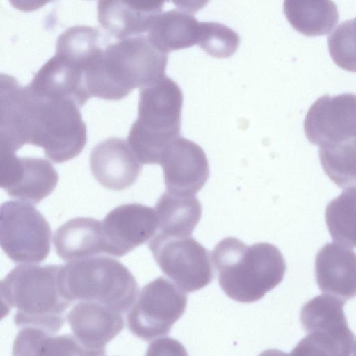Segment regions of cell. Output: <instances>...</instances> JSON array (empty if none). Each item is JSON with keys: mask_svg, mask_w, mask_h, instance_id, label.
Wrapping results in <instances>:
<instances>
[{"mask_svg": "<svg viewBox=\"0 0 356 356\" xmlns=\"http://www.w3.org/2000/svg\"><path fill=\"white\" fill-rule=\"evenodd\" d=\"M79 108L71 99L40 94L1 74V152L15 153L31 144L57 163L76 157L87 141Z\"/></svg>", "mask_w": 356, "mask_h": 356, "instance_id": "6da1fadb", "label": "cell"}, {"mask_svg": "<svg viewBox=\"0 0 356 356\" xmlns=\"http://www.w3.org/2000/svg\"><path fill=\"white\" fill-rule=\"evenodd\" d=\"M168 53L147 35H138L109 43L85 68L90 97L119 100L136 88L148 86L165 76Z\"/></svg>", "mask_w": 356, "mask_h": 356, "instance_id": "7a4b0ae2", "label": "cell"}, {"mask_svg": "<svg viewBox=\"0 0 356 356\" xmlns=\"http://www.w3.org/2000/svg\"><path fill=\"white\" fill-rule=\"evenodd\" d=\"M61 266L24 264L15 266L1 280V304L7 312L16 309L13 319L17 326L55 334L64 325L65 311L72 302L60 288Z\"/></svg>", "mask_w": 356, "mask_h": 356, "instance_id": "3957f363", "label": "cell"}, {"mask_svg": "<svg viewBox=\"0 0 356 356\" xmlns=\"http://www.w3.org/2000/svg\"><path fill=\"white\" fill-rule=\"evenodd\" d=\"M211 257L222 291L234 300L244 303L259 300L277 286L286 268L282 254L275 245H247L234 237L218 242Z\"/></svg>", "mask_w": 356, "mask_h": 356, "instance_id": "277c9868", "label": "cell"}, {"mask_svg": "<svg viewBox=\"0 0 356 356\" xmlns=\"http://www.w3.org/2000/svg\"><path fill=\"white\" fill-rule=\"evenodd\" d=\"M183 99L179 86L166 76L140 89L138 115L127 142L142 164H159L179 137Z\"/></svg>", "mask_w": 356, "mask_h": 356, "instance_id": "5b68a950", "label": "cell"}, {"mask_svg": "<svg viewBox=\"0 0 356 356\" xmlns=\"http://www.w3.org/2000/svg\"><path fill=\"white\" fill-rule=\"evenodd\" d=\"M60 288L72 303L92 301L119 312H128L138 294V286L129 270L118 260L94 256L62 265Z\"/></svg>", "mask_w": 356, "mask_h": 356, "instance_id": "8992f818", "label": "cell"}, {"mask_svg": "<svg viewBox=\"0 0 356 356\" xmlns=\"http://www.w3.org/2000/svg\"><path fill=\"white\" fill-rule=\"evenodd\" d=\"M344 303L345 300L327 293L306 302L300 318L307 335L299 342L293 353L351 355L355 337L346 319Z\"/></svg>", "mask_w": 356, "mask_h": 356, "instance_id": "52a82bcc", "label": "cell"}, {"mask_svg": "<svg viewBox=\"0 0 356 356\" xmlns=\"http://www.w3.org/2000/svg\"><path fill=\"white\" fill-rule=\"evenodd\" d=\"M49 222L33 204L4 202L0 209V243L6 254L18 264H38L51 248Z\"/></svg>", "mask_w": 356, "mask_h": 356, "instance_id": "ba28073f", "label": "cell"}, {"mask_svg": "<svg viewBox=\"0 0 356 356\" xmlns=\"http://www.w3.org/2000/svg\"><path fill=\"white\" fill-rule=\"evenodd\" d=\"M149 248L162 272L185 292L200 290L213 279L211 255L191 236H170L158 232Z\"/></svg>", "mask_w": 356, "mask_h": 356, "instance_id": "9c48e42d", "label": "cell"}, {"mask_svg": "<svg viewBox=\"0 0 356 356\" xmlns=\"http://www.w3.org/2000/svg\"><path fill=\"white\" fill-rule=\"evenodd\" d=\"M186 292L172 281L159 277L147 284L127 315V327L133 334L151 341L168 334L184 314Z\"/></svg>", "mask_w": 356, "mask_h": 356, "instance_id": "30bf717a", "label": "cell"}, {"mask_svg": "<svg viewBox=\"0 0 356 356\" xmlns=\"http://www.w3.org/2000/svg\"><path fill=\"white\" fill-rule=\"evenodd\" d=\"M308 140L320 147L356 137V95H325L309 108L304 121Z\"/></svg>", "mask_w": 356, "mask_h": 356, "instance_id": "8fae6325", "label": "cell"}, {"mask_svg": "<svg viewBox=\"0 0 356 356\" xmlns=\"http://www.w3.org/2000/svg\"><path fill=\"white\" fill-rule=\"evenodd\" d=\"M0 180L1 188L9 196L36 204L54 190L58 175L45 159L1 152Z\"/></svg>", "mask_w": 356, "mask_h": 356, "instance_id": "7c38bea8", "label": "cell"}, {"mask_svg": "<svg viewBox=\"0 0 356 356\" xmlns=\"http://www.w3.org/2000/svg\"><path fill=\"white\" fill-rule=\"evenodd\" d=\"M106 254L122 257L152 238L158 230L155 209L139 203L120 205L102 220Z\"/></svg>", "mask_w": 356, "mask_h": 356, "instance_id": "4fadbf2b", "label": "cell"}, {"mask_svg": "<svg viewBox=\"0 0 356 356\" xmlns=\"http://www.w3.org/2000/svg\"><path fill=\"white\" fill-rule=\"evenodd\" d=\"M159 165L166 190L177 194L195 195L209 177V162L203 149L180 136L168 146Z\"/></svg>", "mask_w": 356, "mask_h": 356, "instance_id": "5bb4252c", "label": "cell"}, {"mask_svg": "<svg viewBox=\"0 0 356 356\" xmlns=\"http://www.w3.org/2000/svg\"><path fill=\"white\" fill-rule=\"evenodd\" d=\"M76 340L88 355H104L106 345L124 328L121 312L92 301H79L67 314Z\"/></svg>", "mask_w": 356, "mask_h": 356, "instance_id": "9a60e30c", "label": "cell"}, {"mask_svg": "<svg viewBox=\"0 0 356 356\" xmlns=\"http://www.w3.org/2000/svg\"><path fill=\"white\" fill-rule=\"evenodd\" d=\"M36 72L29 86L51 97L69 99L80 108L90 97L86 90L84 67L86 60L61 49Z\"/></svg>", "mask_w": 356, "mask_h": 356, "instance_id": "2e32d148", "label": "cell"}, {"mask_svg": "<svg viewBox=\"0 0 356 356\" xmlns=\"http://www.w3.org/2000/svg\"><path fill=\"white\" fill-rule=\"evenodd\" d=\"M90 166L95 179L106 188L121 191L135 183L142 163L128 142L108 138L97 143L90 155Z\"/></svg>", "mask_w": 356, "mask_h": 356, "instance_id": "e0dca14e", "label": "cell"}, {"mask_svg": "<svg viewBox=\"0 0 356 356\" xmlns=\"http://www.w3.org/2000/svg\"><path fill=\"white\" fill-rule=\"evenodd\" d=\"M167 0H98L97 19L118 40L142 35L161 13Z\"/></svg>", "mask_w": 356, "mask_h": 356, "instance_id": "ac0fdd59", "label": "cell"}, {"mask_svg": "<svg viewBox=\"0 0 356 356\" xmlns=\"http://www.w3.org/2000/svg\"><path fill=\"white\" fill-rule=\"evenodd\" d=\"M315 276L320 290L343 300L356 296V254L348 247L328 243L316 256Z\"/></svg>", "mask_w": 356, "mask_h": 356, "instance_id": "d6986e66", "label": "cell"}, {"mask_svg": "<svg viewBox=\"0 0 356 356\" xmlns=\"http://www.w3.org/2000/svg\"><path fill=\"white\" fill-rule=\"evenodd\" d=\"M53 243L58 256L66 262L106 254L102 221L92 218L67 220L55 231Z\"/></svg>", "mask_w": 356, "mask_h": 356, "instance_id": "ffe728a7", "label": "cell"}, {"mask_svg": "<svg viewBox=\"0 0 356 356\" xmlns=\"http://www.w3.org/2000/svg\"><path fill=\"white\" fill-rule=\"evenodd\" d=\"M200 23L193 14L172 9L155 17L147 36L156 47L168 54L197 44Z\"/></svg>", "mask_w": 356, "mask_h": 356, "instance_id": "44dd1931", "label": "cell"}, {"mask_svg": "<svg viewBox=\"0 0 356 356\" xmlns=\"http://www.w3.org/2000/svg\"><path fill=\"white\" fill-rule=\"evenodd\" d=\"M159 232L170 236H190L202 216V205L194 195L165 191L155 205Z\"/></svg>", "mask_w": 356, "mask_h": 356, "instance_id": "7402d4cb", "label": "cell"}, {"mask_svg": "<svg viewBox=\"0 0 356 356\" xmlns=\"http://www.w3.org/2000/svg\"><path fill=\"white\" fill-rule=\"evenodd\" d=\"M283 10L291 26L309 37L327 34L339 19L332 0H284Z\"/></svg>", "mask_w": 356, "mask_h": 356, "instance_id": "603a6c76", "label": "cell"}, {"mask_svg": "<svg viewBox=\"0 0 356 356\" xmlns=\"http://www.w3.org/2000/svg\"><path fill=\"white\" fill-rule=\"evenodd\" d=\"M13 355H88L74 335L54 336L40 329L22 327L13 346Z\"/></svg>", "mask_w": 356, "mask_h": 356, "instance_id": "cb8c5ba5", "label": "cell"}, {"mask_svg": "<svg viewBox=\"0 0 356 356\" xmlns=\"http://www.w3.org/2000/svg\"><path fill=\"white\" fill-rule=\"evenodd\" d=\"M329 233L336 243L356 247V187H348L325 209Z\"/></svg>", "mask_w": 356, "mask_h": 356, "instance_id": "d4e9b609", "label": "cell"}, {"mask_svg": "<svg viewBox=\"0 0 356 356\" xmlns=\"http://www.w3.org/2000/svg\"><path fill=\"white\" fill-rule=\"evenodd\" d=\"M321 165L339 188L356 186V137L319 148Z\"/></svg>", "mask_w": 356, "mask_h": 356, "instance_id": "484cf974", "label": "cell"}, {"mask_svg": "<svg viewBox=\"0 0 356 356\" xmlns=\"http://www.w3.org/2000/svg\"><path fill=\"white\" fill-rule=\"evenodd\" d=\"M197 44L212 57L227 58L237 51L240 38L236 31L223 24L202 22Z\"/></svg>", "mask_w": 356, "mask_h": 356, "instance_id": "4316f807", "label": "cell"}, {"mask_svg": "<svg viewBox=\"0 0 356 356\" xmlns=\"http://www.w3.org/2000/svg\"><path fill=\"white\" fill-rule=\"evenodd\" d=\"M330 55L343 70L356 72V17L339 24L327 38Z\"/></svg>", "mask_w": 356, "mask_h": 356, "instance_id": "83f0119b", "label": "cell"}, {"mask_svg": "<svg viewBox=\"0 0 356 356\" xmlns=\"http://www.w3.org/2000/svg\"><path fill=\"white\" fill-rule=\"evenodd\" d=\"M53 0H9L10 5L23 12L36 10Z\"/></svg>", "mask_w": 356, "mask_h": 356, "instance_id": "f1b7e54d", "label": "cell"}, {"mask_svg": "<svg viewBox=\"0 0 356 356\" xmlns=\"http://www.w3.org/2000/svg\"><path fill=\"white\" fill-rule=\"evenodd\" d=\"M209 0H171L181 10L194 14L204 8Z\"/></svg>", "mask_w": 356, "mask_h": 356, "instance_id": "f546056e", "label": "cell"}, {"mask_svg": "<svg viewBox=\"0 0 356 356\" xmlns=\"http://www.w3.org/2000/svg\"><path fill=\"white\" fill-rule=\"evenodd\" d=\"M354 350H355V353H354V355H356V343H355V347H354Z\"/></svg>", "mask_w": 356, "mask_h": 356, "instance_id": "4dcf8cb0", "label": "cell"}]
</instances>
